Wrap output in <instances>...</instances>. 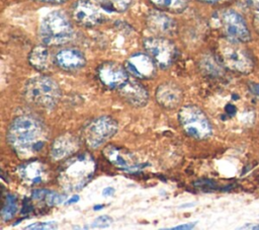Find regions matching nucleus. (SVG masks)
I'll list each match as a JSON object with an SVG mask.
<instances>
[{"instance_id": "25", "label": "nucleus", "mask_w": 259, "mask_h": 230, "mask_svg": "<svg viewBox=\"0 0 259 230\" xmlns=\"http://www.w3.org/2000/svg\"><path fill=\"white\" fill-rule=\"evenodd\" d=\"M247 7L254 15V24L259 29V0H245Z\"/></svg>"}, {"instance_id": "27", "label": "nucleus", "mask_w": 259, "mask_h": 230, "mask_svg": "<svg viewBox=\"0 0 259 230\" xmlns=\"http://www.w3.org/2000/svg\"><path fill=\"white\" fill-rule=\"evenodd\" d=\"M112 222V219L108 216H100L98 217L92 224V227H107Z\"/></svg>"}, {"instance_id": "1", "label": "nucleus", "mask_w": 259, "mask_h": 230, "mask_svg": "<svg viewBox=\"0 0 259 230\" xmlns=\"http://www.w3.org/2000/svg\"><path fill=\"white\" fill-rule=\"evenodd\" d=\"M48 140L45 124L30 114L16 117L8 127L7 141L21 158H29L42 150Z\"/></svg>"}, {"instance_id": "15", "label": "nucleus", "mask_w": 259, "mask_h": 230, "mask_svg": "<svg viewBox=\"0 0 259 230\" xmlns=\"http://www.w3.org/2000/svg\"><path fill=\"white\" fill-rule=\"evenodd\" d=\"M19 178L28 185L37 184L49 178L48 167L38 160H29L17 167Z\"/></svg>"}, {"instance_id": "2", "label": "nucleus", "mask_w": 259, "mask_h": 230, "mask_svg": "<svg viewBox=\"0 0 259 230\" xmlns=\"http://www.w3.org/2000/svg\"><path fill=\"white\" fill-rule=\"evenodd\" d=\"M96 169L93 157L83 153L65 161L60 169L59 182L67 191H76L84 187L92 178Z\"/></svg>"}, {"instance_id": "30", "label": "nucleus", "mask_w": 259, "mask_h": 230, "mask_svg": "<svg viewBox=\"0 0 259 230\" xmlns=\"http://www.w3.org/2000/svg\"><path fill=\"white\" fill-rule=\"evenodd\" d=\"M40 2H46V3H53V4H61L67 0H36Z\"/></svg>"}, {"instance_id": "21", "label": "nucleus", "mask_w": 259, "mask_h": 230, "mask_svg": "<svg viewBox=\"0 0 259 230\" xmlns=\"http://www.w3.org/2000/svg\"><path fill=\"white\" fill-rule=\"evenodd\" d=\"M106 12H123L125 11L133 0H94Z\"/></svg>"}, {"instance_id": "12", "label": "nucleus", "mask_w": 259, "mask_h": 230, "mask_svg": "<svg viewBox=\"0 0 259 230\" xmlns=\"http://www.w3.org/2000/svg\"><path fill=\"white\" fill-rule=\"evenodd\" d=\"M97 76L104 86L111 89H118L128 80L126 69L114 62L102 63L97 69Z\"/></svg>"}, {"instance_id": "5", "label": "nucleus", "mask_w": 259, "mask_h": 230, "mask_svg": "<svg viewBox=\"0 0 259 230\" xmlns=\"http://www.w3.org/2000/svg\"><path fill=\"white\" fill-rule=\"evenodd\" d=\"M241 44L225 37L221 40L218 46L219 59L229 70L248 74L253 70L254 61L249 52Z\"/></svg>"}, {"instance_id": "14", "label": "nucleus", "mask_w": 259, "mask_h": 230, "mask_svg": "<svg viewBox=\"0 0 259 230\" xmlns=\"http://www.w3.org/2000/svg\"><path fill=\"white\" fill-rule=\"evenodd\" d=\"M119 95L131 105L142 107L149 101V92L146 87L135 79H130L117 89Z\"/></svg>"}, {"instance_id": "8", "label": "nucleus", "mask_w": 259, "mask_h": 230, "mask_svg": "<svg viewBox=\"0 0 259 230\" xmlns=\"http://www.w3.org/2000/svg\"><path fill=\"white\" fill-rule=\"evenodd\" d=\"M218 27L225 39L233 42L246 43L251 35L244 18L233 9H224L214 15Z\"/></svg>"}, {"instance_id": "24", "label": "nucleus", "mask_w": 259, "mask_h": 230, "mask_svg": "<svg viewBox=\"0 0 259 230\" xmlns=\"http://www.w3.org/2000/svg\"><path fill=\"white\" fill-rule=\"evenodd\" d=\"M13 195H7L4 201L3 208L1 210V216L4 221L11 220L17 212V202Z\"/></svg>"}, {"instance_id": "19", "label": "nucleus", "mask_w": 259, "mask_h": 230, "mask_svg": "<svg viewBox=\"0 0 259 230\" xmlns=\"http://www.w3.org/2000/svg\"><path fill=\"white\" fill-rule=\"evenodd\" d=\"M147 24L157 36L172 35L176 30L175 20L159 11H153L148 15Z\"/></svg>"}, {"instance_id": "20", "label": "nucleus", "mask_w": 259, "mask_h": 230, "mask_svg": "<svg viewBox=\"0 0 259 230\" xmlns=\"http://www.w3.org/2000/svg\"><path fill=\"white\" fill-rule=\"evenodd\" d=\"M50 53L47 47L45 46H36L34 47L28 56L29 64L38 71H45L49 67L50 61Z\"/></svg>"}, {"instance_id": "3", "label": "nucleus", "mask_w": 259, "mask_h": 230, "mask_svg": "<svg viewBox=\"0 0 259 230\" xmlns=\"http://www.w3.org/2000/svg\"><path fill=\"white\" fill-rule=\"evenodd\" d=\"M24 97L33 105L51 109L58 104L61 98V90L53 78L40 75L30 78L26 82Z\"/></svg>"}, {"instance_id": "29", "label": "nucleus", "mask_w": 259, "mask_h": 230, "mask_svg": "<svg viewBox=\"0 0 259 230\" xmlns=\"http://www.w3.org/2000/svg\"><path fill=\"white\" fill-rule=\"evenodd\" d=\"M250 90L253 94H255L257 97H259V84H254L250 87Z\"/></svg>"}, {"instance_id": "13", "label": "nucleus", "mask_w": 259, "mask_h": 230, "mask_svg": "<svg viewBox=\"0 0 259 230\" xmlns=\"http://www.w3.org/2000/svg\"><path fill=\"white\" fill-rule=\"evenodd\" d=\"M103 155L112 165L119 169L135 171L141 167L140 162L133 153L114 145L106 146L103 149Z\"/></svg>"}, {"instance_id": "32", "label": "nucleus", "mask_w": 259, "mask_h": 230, "mask_svg": "<svg viewBox=\"0 0 259 230\" xmlns=\"http://www.w3.org/2000/svg\"><path fill=\"white\" fill-rule=\"evenodd\" d=\"M202 2H205V3H219V2H222L224 0H200Z\"/></svg>"}, {"instance_id": "16", "label": "nucleus", "mask_w": 259, "mask_h": 230, "mask_svg": "<svg viewBox=\"0 0 259 230\" xmlns=\"http://www.w3.org/2000/svg\"><path fill=\"white\" fill-rule=\"evenodd\" d=\"M156 99L161 106L167 109H173L182 102L183 92L174 82H165L158 86L156 90Z\"/></svg>"}, {"instance_id": "31", "label": "nucleus", "mask_w": 259, "mask_h": 230, "mask_svg": "<svg viewBox=\"0 0 259 230\" xmlns=\"http://www.w3.org/2000/svg\"><path fill=\"white\" fill-rule=\"evenodd\" d=\"M114 189L112 187H106L104 190H103V195L104 196H111L113 194Z\"/></svg>"}, {"instance_id": "6", "label": "nucleus", "mask_w": 259, "mask_h": 230, "mask_svg": "<svg viewBox=\"0 0 259 230\" xmlns=\"http://www.w3.org/2000/svg\"><path fill=\"white\" fill-rule=\"evenodd\" d=\"M178 121L186 135L191 138L204 140L212 134L210 121L204 111L196 105L182 106L178 111Z\"/></svg>"}, {"instance_id": "17", "label": "nucleus", "mask_w": 259, "mask_h": 230, "mask_svg": "<svg viewBox=\"0 0 259 230\" xmlns=\"http://www.w3.org/2000/svg\"><path fill=\"white\" fill-rule=\"evenodd\" d=\"M80 147L79 139L71 134H63L55 139L51 147V156L55 160H61L73 155Z\"/></svg>"}, {"instance_id": "9", "label": "nucleus", "mask_w": 259, "mask_h": 230, "mask_svg": "<svg viewBox=\"0 0 259 230\" xmlns=\"http://www.w3.org/2000/svg\"><path fill=\"white\" fill-rule=\"evenodd\" d=\"M144 48L148 55L161 69H167L178 57L176 46L165 36L148 37L144 41Z\"/></svg>"}, {"instance_id": "22", "label": "nucleus", "mask_w": 259, "mask_h": 230, "mask_svg": "<svg viewBox=\"0 0 259 230\" xmlns=\"http://www.w3.org/2000/svg\"><path fill=\"white\" fill-rule=\"evenodd\" d=\"M156 7L170 12H181L187 6L188 0H150Z\"/></svg>"}, {"instance_id": "33", "label": "nucleus", "mask_w": 259, "mask_h": 230, "mask_svg": "<svg viewBox=\"0 0 259 230\" xmlns=\"http://www.w3.org/2000/svg\"><path fill=\"white\" fill-rule=\"evenodd\" d=\"M79 200V197L78 196H74V198H72L70 201L67 202V204H70V203H73V202H77Z\"/></svg>"}, {"instance_id": "4", "label": "nucleus", "mask_w": 259, "mask_h": 230, "mask_svg": "<svg viewBox=\"0 0 259 230\" xmlns=\"http://www.w3.org/2000/svg\"><path fill=\"white\" fill-rule=\"evenodd\" d=\"M74 29L65 13L56 10L48 13L41 20L39 36L46 46H59L73 39Z\"/></svg>"}, {"instance_id": "28", "label": "nucleus", "mask_w": 259, "mask_h": 230, "mask_svg": "<svg viewBox=\"0 0 259 230\" xmlns=\"http://www.w3.org/2000/svg\"><path fill=\"white\" fill-rule=\"evenodd\" d=\"M194 223H188V224H182V225H179V226H176V227H173V228H170V229H191L194 227Z\"/></svg>"}, {"instance_id": "18", "label": "nucleus", "mask_w": 259, "mask_h": 230, "mask_svg": "<svg viewBox=\"0 0 259 230\" xmlns=\"http://www.w3.org/2000/svg\"><path fill=\"white\" fill-rule=\"evenodd\" d=\"M55 62L63 70L75 71L85 66L86 59L81 51L73 48H67L57 53Z\"/></svg>"}, {"instance_id": "34", "label": "nucleus", "mask_w": 259, "mask_h": 230, "mask_svg": "<svg viewBox=\"0 0 259 230\" xmlns=\"http://www.w3.org/2000/svg\"><path fill=\"white\" fill-rule=\"evenodd\" d=\"M101 207H103V206H96L95 210H99V208H101Z\"/></svg>"}, {"instance_id": "10", "label": "nucleus", "mask_w": 259, "mask_h": 230, "mask_svg": "<svg viewBox=\"0 0 259 230\" xmlns=\"http://www.w3.org/2000/svg\"><path fill=\"white\" fill-rule=\"evenodd\" d=\"M102 10L94 0H78L73 5L72 15L78 24L92 27L105 20Z\"/></svg>"}, {"instance_id": "26", "label": "nucleus", "mask_w": 259, "mask_h": 230, "mask_svg": "<svg viewBox=\"0 0 259 230\" xmlns=\"http://www.w3.org/2000/svg\"><path fill=\"white\" fill-rule=\"evenodd\" d=\"M58 228V224L56 222L50 221V222H37L30 224L29 226H26L25 229H33V230H40V229H56Z\"/></svg>"}, {"instance_id": "7", "label": "nucleus", "mask_w": 259, "mask_h": 230, "mask_svg": "<svg viewBox=\"0 0 259 230\" xmlns=\"http://www.w3.org/2000/svg\"><path fill=\"white\" fill-rule=\"evenodd\" d=\"M117 123L108 116L91 120L82 130V138L85 144L96 149L105 144L117 132Z\"/></svg>"}, {"instance_id": "23", "label": "nucleus", "mask_w": 259, "mask_h": 230, "mask_svg": "<svg viewBox=\"0 0 259 230\" xmlns=\"http://www.w3.org/2000/svg\"><path fill=\"white\" fill-rule=\"evenodd\" d=\"M221 61L219 62L215 58L212 56H205L201 59L199 66L203 73H205L208 76H219L222 72V66Z\"/></svg>"}, {"instance_id": "11", "label": "nucleus", "mask_w": 259, "mask_h": 230, "mask_svg": "<svg viewBox=\"0 0 259 230\" xmlns=\"http://www.w3.org/2000/svg\"><path fill=\"white\" fill-rule=\"evenodd\" d=\"M156 63L148 54L137 53L127 58L124 68L137 79H151L156 75Z\"/></svg>"}]
</instances>
